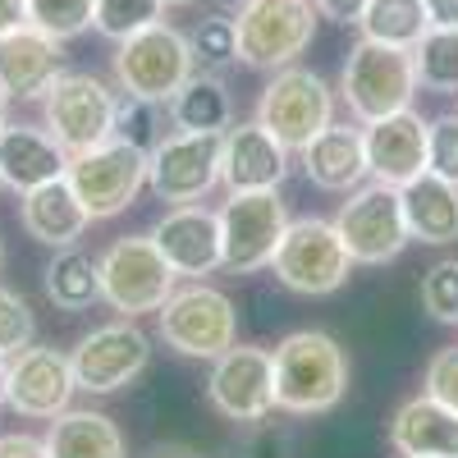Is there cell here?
I'll use <instances>...</instances> for the list:
<instances>
[{
	"mask_svg": "<svg viewBox=\"0 0 458 458\" xmlns=\"http://www.w3.org/2000/svg\"><path fill=\"white\" fill-rule=\"evenodd\" d=\"M276 412L321 417L349 394V353L326 330H293L276 344Z\"/></svg>",
	"mask_w": 458,
	"mask_h": 458,
	"instance_id": "obj_1",
	"label": "cell"
},
{
	"mask_svg": "<svg viewBox=\"0 0 458 458\" xmlns=\"http://www.w3.org/2000/svg\"><path fill=\"white\" fill-rule=\"evenodd\" d=\"M157 330L165 339V349L193 362H216L225 349L239 344V308L225 289L207 280L174 284L165 298V308L157 312Z\"/></svg>",
	"mask_w": 458,
	"mask_h": 458,
	"instance_id": "obj_2",
	"label": "cell"
},
{
	"mask_svg": "<svg viewBox=\"0 0 458 458\" xmlns=\"http://www.w3.org/2000/svg\"><path fill=\"white\" fill-rule=\"evenodd\" d=\"M417 97V64L412 51L403 47H386V42H358L344 55L339 69V101L349 106V114L358 124H371L380 114L408 110Z\"/></svg>",
	"mask_w": 458,
	"mask_h": 458,
	"instance_id": "obj_3",
	"label": "cell"
},
{
	"mask_svg": "<svg viewBox=\"0 0 458 458\" xmlns=\"http://www.w3.org/2000/svg\"><path fill=\"white\" fill-rule=\"evenodd\" d=\"M271 276L280 289H289L298 298H330L349 284L353 257L344 248L335 220L298 216V220H289L284 239L271 257Z\"/></svg>",
	"mask_w": 458,
	"mask_h": 458,
	"instance_id": "obj_4",
	"label": "cell"
},
{
	"mask_svg": "<svg viewBox=\"0 0 458 458\" xmlns=\"http://www.w3.org/2000/svg\"><path fill=\"white\" fill-rule=\"evenodd\" d=\"M110 73H114V88L124 97L170 106V97L198 73V60H193V47H188V32H179L161 19V23H151L114 47Z\"/></svg>",
	"mask_w": 458,
	"mask_h": 458,
	"instance_id": "obj_5",
	"label": "cell"
},
{
	"mask_svg": "<svg viewBox=\"0 0 458 458\" xmlns=\"http://www.w3.org/2000/svg\"><path fill=\"white\" fill-rule=\"evenodd\" d=\"M97 261H101V302L133 321L147 312H161L179 284L174 266L165 261L151 234H120Z\"/></svg>",
	"mask_w": 458,
	"mask_h": 458,
	"instance_id": "obj_6",
	"label": "cell"
},
{
	"mask_svg": "<svg viewBox=\"0 0 458 458\" xmlns=\"http://www.w3.org/2000/svg\"><path fill=\"white\" fill-rule=\"evenodd\" d=\"M114 110H120V88L88 69H64L42 97V124L69 157H79L114 138Z\"/></svg>",
	"mask_w": 458,
	"mask_h": 458,
	"instance_id": "obj_7",
	"label": "cell"
},
{
	"mask_svg": "<svg viewBox=\"0 0 458 458\" xmlns=\"http://www.w3.org/2000/svg\"><path fill=\"white\" fill-rule=\"evenodd\" d=\"M335 229H339L344 248H349L353 266H390L412 243L408 216H403V193L380 179H367L362 188L344 193V202L335 211Z\"/></svg>",
	"mask_w": 458,
	"mask_h": 458,
	"instance_id": "obj_8",
	"label": "cell"
},
{
	"mask_svg": "<svg viewBox=\"0 0 458 458\" xmlns=\"http://www.w3.org/2000/svg\"><path fill=\"white\" fill-rule=\"evenodd\" d=\"M317 5L312 0H243L234 14L239 32V64L276 73L284 64H298V55L317 37Z\"/></svg>",
	"mask_w": 458,
	"mask_h": 458,
	"instance_id": "obj_9",
	"label": "cell"
},
{
	"mask_svg": "<svg viewBox=\"0 0 458 458\" xmlns=\"http://www.w3.org/2000/svg\"><path fill=\"white\" fill-rule=\"evenodd\" d=\"M289 151H302L321 129L335 124V88L321 79L317 69L284 64L271 73V83L257 97V114Z\"/></svg>",
	"mask_w": 458,
	"mask_h": 458,
	"instance_id": "obj_10",
	"label": "cell"
},
{
	"mask_svg": "<svg viewBox=\"0 0 458 458\" xmlns=\"http://www.w3.org/2000/svg\"><path fill=\"white\" fill-rule=\"evenodd\" d=\"M69 188L79 193V202L88 207L92 225L97 220H114L124 216L138 193L147 188V151L124 142V138H110L92 151H79L69 157Z\"/></svg>",
	"mask_w": 458,
	"mask_h": 458,
	"instance_id": "obj_11",
	"label": "cell"
},
{
	"mask_svg": "<svg viewBox=\"0 0 458 458\" xmlns=\"http://www.w3.org/2000/svg\"><path fill=\"white\" fill-rule=\"evenodd\" d=\"M69 362H73V380H79L83 394H97V399L120 394L151 367V335L133 317L106 321L73 344Z\"/></svg>",
	"mask_w": 458,
	"mask_h": 458,
	"instance_id": "obj_12",
	"label": "cell"
},
{
	"mask_svg": "<svg viewBox=\"0 0 458 458\" xmlns=\"http://www.w3.org/2000/svg\"><path fill=\"white\" fill-rule=\"evenodd\" d=\"M289 229V207L280 188H261V193H229L220 207V243H225V271L257 276L271 271V257Z\"/></svg>",
	"mask_w": 458,
	"mask_h": 458,
	"instance_id": "obj_13",
	"label": "cell"
},
{
	"mask_svg": "<svg viewBox=\"0 0 458 458\" xmlns=\"http://www.w3.org/2000/svg\"><path fill=\"white\" fill-rule=\"evenodd\" d=\"M207 403L225 422H266L276 412V353L261 344H234L211 362L207 376Z\"/></svg>",
	"mask_w": 458,
	"mask_h": 458,
	"instance_id": "obj_14",
	"label": "cell"
},
{
	"mask_svg": "<svg viewBox=\"0 0 458 458\" xmlns=\"http://www.w3.org/2000/svg\"><path fill=\"white\" fill-rule=\"evenodd\" d=\"M220 183V133H165L147 151V188L165 207L207 202Z\"/></svg>",
	"mask_w": 458,
	"mask_h": 458,
	"instance_id": "obj_15",
	"label": "cell"
},
{
	"mask_svg": "<svg viewBox=\"0 0 458 458\" xmlns=\"http://www.w3.org/2000/svg\"><path fill=\"white\" fill-rule=\"evenodd\" d=\"M79 380H73L69 353H60L55 344H28L23 353L10 358V403L19 417L32 422H51L64 408H73Z\"/></svg>",
	"mask_w": 458,
	"mask_h": 458,
	"instance_id": "obj_16",
	"label": "cell"
},
{
	"mask_svg": "<svg viewBox=\"0 0 458 458\" xmlns=\"http://www.w3.org/2000/svg\"><path fill=\"white\" fill-rule=\"evenodd\" d=\"M293 151L261 120H234L220 133V183L229 193H261L289 179Z\"/></svg>",
	"mask_w": 458,
	"mask_h": 458,
	"instance_id": "obj_17",
	"label": "cell"
},
{
	"mask_svg": "<svg viewBox=\"0 0 458 458\" xmlns=\"http://www.w3.org/2000/svg\"><path fill=\"white\" fill-rule=\"evenodd\" d=\"M151 239H157V248L165 252V261L174 266L179 280H207V276L225 271L220 211H211L202 202L165 207V216L151 229Z\"/></svg>",
	"mask_w": 458,
	"mask_h": 458,
	"instance_id": "obj_18",
	"label": "cell"
},
{
	"mask_svg": "<svg viewBox=\"0 0 458 458\" xmlns=\"http://www.w3.org/2000/svg\"><path fill=\"white\" fill-rule=\"evenodd\" d=\"M362 142H367L371 179L390 183V188H403L417 174H427V120L412 106L362 124Z\"/></svg>",
	"mask_w": 458,
	"mask_h": 458,
	"instance_id": "obj_19",
	"label": "cell"
},
{
	"mask_svg": "<svg viewBox=\"0 0 458 458\" xmlns=\"http://www.w3.org/2000/svg\"><path fill=\"white\" fill-rule=\"evenodd\" d=\"M64 73V42L42 28H14L0 37V92L10 101H42L47 88Z\"/></svg>",
	"mask_w": 458,
	"mask_h": 458,
	"instance_id": "obj_20",
	"label": "cell"
},
{
	"mask_svg": "<svg viewBox=\"0 0 458 458\" xmlns=\"http://www.w3.org/2000/svg\"><path fill=\"white\" fill-rule=\"evenodd\" d=\"M69 174V151L47 133V124H5L0 129V183L14 193H32L42 183Z\"/></svg>",
	"mask_w": 458,
	"mask_h": 458,
	"instance_id": "obj_21",
	"label": "cell"
},
{
	"mask_svg": "<svg viewBox=\"0 0 458 458\" xmlns=\"http://www.w3.org/2000/svg\"><path fill=\"white\" fill-rule=\"evenodd\" d=\"M298 157H302V174H308V183L321 188V193H353V188H362L371 179L367 142H362V129H353V124L321 129Z\"/></svg>",
	"mask_w": 458,
	"mask_h": 458,
	"instance_id": "obj_22",
	"label": "cell"
},
{
	"mask_svg": "<svg viewBox=\"0 0 458 458\" xmlns=\"http://www.w3.org/2000/svg\"><path fill=\"white\" fill-rule=\"evenodd\" d=\"M19 225L42 248H73L92 229V216L79 202V193L69 188V179H55L19 198Z\"/></svg>",
	"mask_w": 458,
	"mask_h": 458,
	"instance_id": "obj_23",
	"label": "cell"
},
{
	"mask_svg": "<svg viewBox=\"0 0 458 458\" xmlns=\"http://www.w3.org/2000/svg\"><path fill=\"white\" fill-rule=\"evenodd\" d=\"M390 449L399 458H458V412L431 394H412L390 417Z\"/></svg>",
	"mask_w": 458,
	"mask_h": 458,
	"instance_id": "obj_24",
	"label": "cell"
},
{
	"mask_svg": "<svg viewBox=\"0 0 458 458\" xmlns=\"http://www.w3.org/2000/svg\"><path fill=\"white\" fill-rule=\"evenodd\" d=\"M42 440L51 458H129L120 422L97 408H64L60 417H51V431Z\"/></svg>",
	"mask_w": 458,
	"mask_h": 458,
	"instance_id": "obj_25",
	"label": "cell"
},
{
	"mask_svg": "<svg viewBox=\"0 0 458 458\" xmlns=\"http://www.w3.org/2000/svg\"><path fill=\"white\" fill-rule=\"evenodd\" d=\"M399 193H403V216H408L412 243H431V248L458 243V183L427 170L412 183H403Z\"/></svg>",
	"mask_w": 458,
	"mask_h": 458,
	"instance_id": "obj_26",
	"label": "cell"
},
{
	"mask_svg": "<svg viewBox=\"0 0 458 458\" xmlns=\"http://www.w3.org/2000/svg\"><path fill=\"white\" fill-rule=\"evenodd\" d=\"M170 120L183 133H225L234 124V97L229 83L211 69H198L174 97H170Z\"/></svg>",
	"mask_w": 458,
	"mask_h": 458,
	"instance_id": "obj_27",
	"label": "cell"
},
{
	"mask_svg": "<svg viewBox=\"0 0 458 458\" xmlns=\"http://www.w3.org/2000/svg\"><path fill=\"white\" fill-rule=\"evenodd\" d=\"M42 284L60 312H88L92 302H101V261L92 252H83L79 243L55 248V257L42 271Z\"/></svg>",
	"mask_w": 458,
	"mask_h": 458,
	"instance_id": "obj_28",
	"label": "cell"
},
{
	"mask_svg": "<svg viewBox=\"0 0 458 458\" xmlns=\"http://www.w3.org/2000/svg\"><path fill=\"white\" fill-rule=\"evenodd\" d=\"M431 14L422 0H367V10L358 19V32L367 42H386V47H403L412 51L427 37Z\"/></svg>",
	"mask_w": 458,
	"mask_h": 458,
	"instance_id": "obj_29",
	"label": "cell"
},
{
	"mask_svg": "<svg viewBox=\"0 0 458 458\" xmlns=\"http://www.w3.org/2000/svg\"><path fill=\"white\" fill-rule=\"evenodd\" d=\"M412 64H417V88L458 92V23L427 28V37L412 47Z\"/></svg>",
	"mask_w": 458,
	"mask_h": 458,
	"instance_id": "obj_30",
	"label": "cell"
},
{
	"mask_svg": "<svg viewBox=\"0 0 458 458\" xmlns=\"http://www.w3.org/2000/svg\"><path fill=\"white\" fill-rule=\"evenodd\" d=\"M165 133H174L170 106L165 101H142V97H124L120 92V110H114V138H124L142 151H151Z\"/></svg>",
	"mask_w": 458,
	"mask_h": 458,
	"instance_id": "obj_31",
	"label": "cell"
},
{
	"mask_svg": "<svg viewBox=\"0 0 458 458\" xmlns=\"http://www.w3.org/2000/svg\"><path fill=\"white\" fill-rule=\"evenodd\" d=\"M188 47H193V60L198 69H229L239 64V32H234V14H207L193 23V32H188Z\"/></svg>",
	"mask_w": 458,
	"mask_h": 458,
	"instance_id": "obj_32",
	"label": "cell"
},
{
	"mask_svg": "<svg viewBox=\"0 0 458 458\" xmlns=\"http://www.w3.org/2000/svg\"><path fill=\"white\" fill-rule=\"evenodd\" d=\"M97 19V0H28V23L51 32L55 42L83 37Z\"/></svg>",
	"mask_w": 458,
	"mask_h": 458,
	"instance_id": "obj_33",
	"label": "cell"
},
{
	"mask_svg": "<svg viewBox=\"0 0 458 458\" xmlns=\"http://www.w3.org/2000/svg\"><path fill=\"white\" fill-rule=\"evenodd\" d=\"M165 19V0H97V19L92 28L110 42H124V37L151 28Z\"/></svg>",
	"mask_w": 458,
	"mask_h": 458,
	"instance_id": "obj_34",
	"label": "cell"
},
{
	"mask_svg": "<svg viewBox=\"0 0 458 458\" xmlns=\"http://www.w3.org/2000/svg\"><path fill=\"white\" fill-rule=\"evenodd\" d=\"M422 312L440 326H458V257H440L431 271L422 276Z\"/></svg>",
	"mask_w": 458,
	"mask_h": 458,
	"instance_id": "obj_35",
	"label": "cell"
},
{
	"mask_svg": "<svg viewBox=\"0 0 458 458\" xmlns=\"http://www.w3.org/2000/svg\"><path fill=\"white\" fill-rule=\"evenodd\" d=\"M28 344H37V317L28 308V298L0 284V353L14 358Z\"/></svg>",
	"mask_w": 458,
	"mask_h": 458,
	"instance_id": "obj_36",
	"label": "cell"
},
{
	"mask_svg": "<svg viewBox=\"0 0 458 458\" xmlns=\"http://www.w3.org/2000/svg\"><path fill=\"white\" fill-rule=\"evenodd\" d=\"M427 170L458 183V114L427 120Z\"/></svg>",
	"mask_w": 458,
	"mask_h": 458,
	"instance_id": "obj_37",
	"label": "cell"
},
{
	"mask_svg": "<svg viewBox=\"0 0 458 458\" xmlns=\"http://www.w3.org/2000/svg\"><path fill=\"white\" fill-rule=\"evenodd\" d=\"M422 394H431L436 403L458 412V344L431 353V362L422 367Z\"/></svg>",
	"mask_w": 458,
	"mask_h": 458,
	"instance_id": "obj_38",
	"label": "cell"
},
{
	"mask_svg": "<svg viewBox=\"0 0 458 458\" xmlns=\"http://www.w3.org/2000/svg\"><path fill=\"white\" fill-rule=\"evenodd\" d=\"M0 458H51V454H47V440L42 436L14 431V436H0Z\"/></svg>",
	"mask_w": 458,
	"mask_h": 458,
	"instance_id": "obj_39",
	"label": "cell"
},
{
	"mask_svg": "<svg viewBox=\"0 0 458 458\" xmlns=\"http://www.w3.org/2000/svg\"><path fill=\"white\" fill-rule=\"evenodd\" d=\"M312 5H317V14L330 19V23H353V28H358L367 0H312Z\"/></svg>",
	"mask_w": 458,
	"mask_h": 458,
	"instance_id": "obj_40",
	"label": "cell"
},
{
	"mask_svg": "<svg viewBox=\"0 0 458 458\" xmlns=\"http://www.w3.org/2000/svg\"><path fill=\"white\" fill-rule=\"evenodd\" d=\"M252 445H248V458H284V436L271 431L266 422H252Z\"/></svg>",
	"mask_w": 458,
	"mask_h": 458,
	"instance_id": "obj_41",
	"label": "cell"
},
{
	"mask_svg": "<svg viewBox=\"0 0 458 458\" xmlns=\"http://www.w3.org/2000/svg\"><path fill=\"white\" fill-rule=\"evenodd\" d=\"M28 23V0H0V37Z\"/></svg>",
	"mask_w": 458,
	"mask_h": 458,
	"instance_id": "obj_42",
	"label": "cell"
},
{
	"mask_svg": "<svg viewBox=\"0 0 458 458\" xmlns=\"http://www.w3.org/2000/svg\"><path fill=\"white\" fill-rule=\"evenodd\" d=\"M427 14H431V28H454L458 23V0H422Z\"/></svg>",
	"mask_w": 458,
	"mask_h": 458,
	"instance_id": "obj_43",
	"label": "cell"
},
{
	"mask_svg": "<svg viewBox=\"0 0 458 458\" xmlns=\"http://www.w3.org/2000/svg\"><path fill=\"white\" fill-rule=\"evenodd\" d=\"M10 403V358L0 353V408Z\"/></svg>",
	"mask_w": 458,
	"mask_h": 458,
	"instance_id": "obj_44",
	"label": "cell"
},
{
	"mask_svg": "<svg viewBox=\"0 0 458 458\" xmlns=\"http://www.w3.org/2000/svg\"><path fill=\"white\" fill-rule=\"evenodd\" d=\"M10 106H14V101H10L5 92H0V129H5V124H10Z\"/></svg>",
	"mask_w": 458,
	"mask_h": 458,
	"instance_id": "obj_45",
	"label": "cell"
},
{
	"mask_svg": "<svg viewBox=\"0 0 458 458\" xmlns=\"http://www.w3.org/2000/svg\"><path fill=\"white\" fill-rule=\"evenodd\" d=\"M157 458H198V454H188V449H161Z\"/></svg>",
	"mask_w": 458,
	"mask_h": 458,
	"instance_id": "obj_46",
	"label": "cell"
},
{
	"mask_svg": "<svg viewBox=\"0 0 458 458\" xmlns=\"http://www.w3.org/2000/svg\"><path fill=\"white\" fill-rule=\"evenodd\" d=\"M183 5H198V0H165V10H183Z\"/></svg>",
	"mask_w": 458,
	"mask_h": 458,
	"instance_id": "obj_47",
	"label": "cell"
},
{
	"mask_svg": "<svg viewBox=\"0 0 458 458\" xmlns=\"http://www.w3.org/2000/svg\"><path fill=\"white\" fill-rule=\"evenodd\" d=\"M0 271H5V239H0Z\"/></svg>",
	"mask_w": 458,
	"mask_h": 458,
	"instance_id": "obj_48",
	"label": "cell"
},
{
	"mask_svg": "<svg viewBox=\"0 0 458 458\" xmlns=\"http://www.w3.org/2000/svg\"><path fill=\"white\" fill-rule=\"evenodd\" d=\"M225 5H243V0H225Z\"/></svg>",
	"mask_w": 458,
	"mask_h": 458,
	"instance_id": "obj_49",
	"label": "cell"
},
{
	"mask_svg": "<svg viewBox=\"0 0 458 458\" xmlns=\"http://www.w3.org/2000/svg\"><path fill=\"white\" fill-rule=\"evenodd\" d=\"M0 188H5V183H0Z\"/></svg>",
	"mask_w": 458,
	"mask_h": 458,
	"instance_id": "obj_50",
	"label": "cell"
}]
</instances>
